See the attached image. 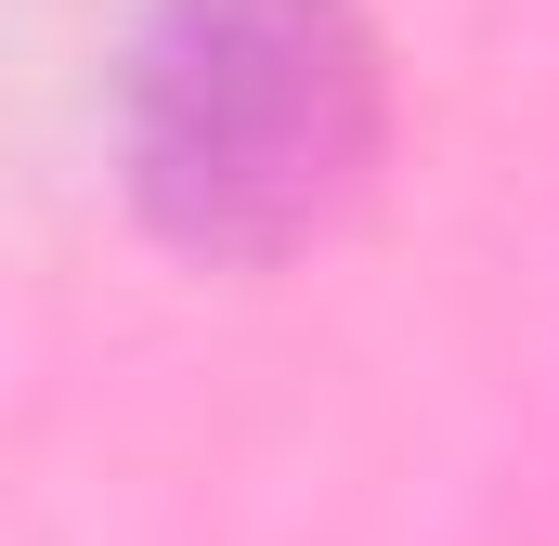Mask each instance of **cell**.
I'll list each match as a JSON object with an SVG mask.
<instances>
[{
	"label": "cell",
	"instance_id": "6da1fadb",
	"mask_svg": "<svg viewBox=\"0 0 559 546\" xmlns=\"http://www.w3.org/2000/svg\"><path fill=\"white\" fill-rule=\"evenodd\" d=\"M391 143L365 0H143L118 52V182L182 261L261 273L352 222Z\"/></svg>",
	"mask_w": 559,
	"mask_h": 546
}]
</instances>
